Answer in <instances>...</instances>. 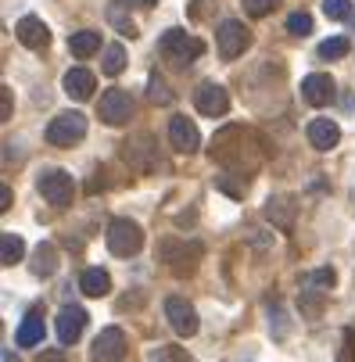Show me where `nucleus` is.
<instances>
[{
	"mask_svg": "<svg viewBox=\"0 0 355 362\" xmlns=\"http://www.w3.org/2000/svg\"><path fill=\"white\" fill-rule=\"evenodd\" d=\"M90 358L93 362H119V358H126V334L119 327H105L93 337Z\"/></svg>",
	"mask_w": 355,
	"mask_h": 362,
	"instance_id": "obj_7",
	"label": "nucleus"
},
{
	"mask_svg": "<svg viewBox=\"0 0 355 362\" xmlns=\"http://www.w3.org/2000/svg\"><path fill=\"white\" fill-rule=\"evenodd\" d=\"M122 8H126V0H115V4L108 8V18L115 22V29H119L122 36H129V40H133V36H136L140 29L133 25V18H126V15H122Z\"/></svg>",
	"mask_w": 355,
	"mask_h": 362,
	"instance_id": "obj_24",
	"label": "nucleus"
},
{
	"mask_svg": "<svg viewBox=\"0 0 355 362\" xmlns=\"http://www.w3.org/2000/svg\"><path fill=\"white\" fill-rule=\"evenodd\" d=\"M158 50H162V54H165L176 69H187L194 58L205 54V43L194 40V36H187V29H169V33H162Z\"/></svg>",
	"mask_w": 355,
	"mask_h": 362,
	"instance_id": "obj_1",
	"label": "nucleus"
},
{
	"mask_svg": "<svg viewBox=\"0 0 355 362\" xmlns=\"http://www.w3.org/2000/svg\"><path fill=\"white\" fill-rule=\"evenodd\" d=\"M144 247V230L133 219H112L108 226V251L119 258H133Z\"/></svg>",
	"mask_w": 355,
	"mask_h": 362,
	"instance_id": "obj_3",
	"label": "nucleus"
},
{
	"mask_svg": "<svg viewBox=\"0 0 355 362\" xmlns=\"http://www.w3.org/2000/svg\"><path fill=\"white\" fill-rule=\"evenodd\" d=\"M100 122H108V126H126L133 119V97L119 86L105 90V97H100V108H97Z\"/></svg>",
	"mask_w": 355,
	"mask_h": 362,
	"instance_id": "obj_5",
	"label": "nucleus"
},
{
	"mask_svg": "<svg viewBox=\"0 0 355 362\" xmlns=\"http://www.w3.org/2000/svg\"><path fill=\"white\" fill-rule=\"evenodd\" d=\"M83 136H86V115L79 112H65L47 126V144H54V147H72Z\"/></svg>",
	"mask_w": 355,
	"mask_h": 362,
	"instance_id": "obj_4",
	"label": "nucleus"
},
{
	"mask_svg": "<svg viewBox=\"0 0 355 362\" xmlns=\"http://www.w3.org/2000/svg\"><path fill=\"white\" fill-rule=\"evenodd\" d=\"M25 258V240L18 233H4L0 237V262L4 266H18Z\"/></svg>",
	"mask_w": 355,
	"mask_h": 362,
	"instance_id": "obj_20",
	"label": "nucleus"
},
{
	"mask_svg": "<svg viewBox=\"0 0 355 362\" xmlns=\"http://www.w3.org/2000/svg\"><path fill=\"white\" fill-rule=\"evenodd\" d=\"M337 362H351V330H344V348H341V358Z\"/></svg>",
	"mask_w": 355,
	"mask_h": 362,
	"instance_id": "obj_30",
	"label": "nucleus"
},
{
	"mask_svg": "<svg viewBox=\"0 0 355 362\" xmlns=\"http://www.w3.org/2000/svg\"><path fill=\"white\" fill-rule=\"evenodd\" d=\"M169 144L180 154H194L201 147V133H197V126L187 115H173V122H169Z\"/></svg>",
	"mask_w": 355,
	"mask_h": 362,
	"instance_id": "obj_9",
	"label": "nucleus"
},
{
	"mask_svg": "<svg viewBox=\"0 0 355 362\" xmlns=\"http://www.w3.org/2000/svg\"><path fill=\"white\" fill-rule=\"evenodd\" d=\"M100 69H105V76H119L126 69V50L119 43L105 47V62H100Z\"/></svg>",
	"mask_w": 355,
	"mask_h": 362,
	"instance_id": "obj_22",
	"label": "nucleus"
},
{
	"mask_svg": "<svg viewBox=\"0 0 355 362\" xmlns=\"http://www.w3.org/2000/svg\"><path fill=\"white\" fill-rule=\"evenodd\" d=\"M273 8H277V0H244V11L251 18H266Z\"/></svg>",
	"mask_w": 355,
	"mask_h": 362,
	"instance_id": "obj_28",
	"label": "nucleus"
},
{
	"mask_svg": "<svg viewBox=\"0 0 355 362\" xmlns=\"http://www.w3.org/2000/svg\"><path fill=\"white\" fill-rule=\"evenodd\" d=\"M36 190L43 194V201H50L54 209H69L76 197V183L65 169H43L36 176Z\"/></svg>",
	"mask_w": 355,
	"mask_h": 362,
	"instance_id": "obj_2",
	"label": "nucleus"
},
{
	"mask_svg": "<svg viewBox=\"0 0 355 362\" xmlns=\"http://www.w3.org/2000/svg\"><path fill=\"white\" fill-rule=\"evenodd\" d=\"M93 72L90 69H69L65 72V93L72 97V100H86V97H93Z\"/></svg>",
	"mask_w": 355,
	"mask_h": 362,
	"instance_id": "obj_16",
	"label": "nucleus"
},
{
	"mask_svg": "<svg viewBox=\"0 0 355 362\" xmlns=\"http://www.w3.org/2000/svg\"><path fill=\"white\" fill-rule=\"evenodd\" d=\"M216 43H219V54H223L226 62H233L237 54H244V47L251 43V33H248L237 18H226V22H219V29H216Z\"/></svg>",
	"mask_w": 355,
	"mask_h": 362,
	"instance_id": "obj_6",
	"label": "nucleus"
},
{
	"mask_svg": "<svg viewBox=\"0 0 355 362\" xmlns=\"http://www.w3.org/2000/svg\"><path fill=\"white\" fill-rule=\"evenodd\" d=\"M83 327H86V313H83L79 305H65L62 313H58V341H62V344L79 341Z\"/></svg>",
	"mask_w": 355,
	"mask_h": 362,
	"instance_id": "obj_13",
	"label": "nucleus"
},
{
	"mask_svg": "<svg viewBox=\"0 0 355 362\" xmlns=\"http://www.w3.org/2000/svg\"><path fill=\"white\" fill-rule=\"evenodd\" d=\"M147 97L155 100V105H169V100H173V90L165 86V79L151 76V83H147Z\"/></svg>",
	"mask_w": 355,
	"mask_h": 362,
	"instance_id": "obj_26",
	"label": "nucleus"
},
{
	"mask_svg": "<svg viewBox=\"0 0 355 362\" xmlns=\"http://www.w3.org/2000/svg\"><path fill=\"white\" fill-rule=\"evenodd\" d=\"M226 108H230V97H226V90L219 83H205L197 90V112L201 115L216 119V115H226Z\"/></svg>",
	"mask_w": 355,
	"mask_h": 362,
	"instance_id": "obj_12",
	"label": "nucleus"
},
{
	"mask_svg": "<svg viewBox=\"0 0 355 362\" xmlns=\"http://www.w3.org/2000/svg\"><path fill=\"white\" fill-rule=\"evenodd\" d=\"M15 36H18V43H22V47H29V50H43V47L50 43V29H47V25H43V18H36V15L18 18Z\"/></svg>",
	"mask_w": 355,
	"mask_h": 362,
	"instance_id": "obj_11",
	"label": "nucleus"
},
{
	"mask_svg": "<svg viewBox=\"0 0 355 362\" xmlns=\"http://www.w3.org/2000/svg\"><path fill=\"white\" fill-rule=\"evenodd\" d=\"M69 50H72L76 58H90V54H97V50H100V36L93 29H79V33L69 36Z\"/></svg>",
	"mask_w": 355,
	"mask_h": 362,
	"instance_id": "obj_19",
	"label": "nucleus"
},
{
	"mask_svg": "<svg viewBox=\"0 0 355 362\" xmlns=\"http://www.w3.org/2000/svg\"><path fill=\"white\" fill-rule=\"evenodd\" d=\"M0 119H11V90L4 86V115H0Z\"/></svg>",
	"mask_w": 355,
	"mask_h": 362,
	"instance_id": "obj_32",
	"label": "nucleus"
},
{
	"mask_svg": "<svg viewBox=\"0 0 355 362\" xmlns=\"http://www.w3.org/2000/svg\"><path fill=\"white\" fill-rule=\"evenodd\" d=\"M287 33H291V36H309V33H313V15L294 11V15L287 18Z\"/></svg>",
	"mask_w": 355,
	"mask_h": 362,
	"instance_id": "obj_25",
	"label": "nucleus"
},
{
	"mask_svg": "<svg viewBox=\"0 0 355 362\" xmlns=\"http://www.w3.org/2000/svg\"><path fill=\"white\" fill-rule=\"evenodd\" d=\"M40 362H65L62 351H40Z\"/></svg>",
	"mask_w": 355,
	"mask_h": 362,
	"instance_id": "obj_31",
	"label": "nucleus"
},
{
	"mask_svg": "<svg viewBox=\"0 0 355 362\" xmlns=\"http://www.w3.org/2000/svg\"><path fill=\"white\" fill-rule=\"evenodd\" d=\"M305 133H309V144H313L316 151H334L337 140H341V129H337V122H330V119H313Z\"/></svg>",
	"mask_w": 355,
	"mask_h": 362,
	"instance_id": "obj_14",
	"label": "nucleus"
},
{
	"mask_svg": "<svg viewBox=\"0 0 355 362\" xmlns=\"http://www.w3.org/2000/svg\"><path fill=\"white\" fill-rule=\"evenodd\" d=\"M33 258H36V262H33V273H36V276H50V273L58 269V251H54V244H40Z\"/></svg>",
	"mask_w": 355,
	"mask_h": 362,
	"instance_id": "obj_21",
	"label": "nucleus"
},
{
	"mask_svg": "<svg viewBox=\"0 0 355 362\" xmlns=\"http://www.w3.org/2000/svg\"><path fill=\"white\" fill-rule=\"evenodd\" d=\"M79 291H83L86 298H105V294L112 291V276H108L105 269H86V273L79 276Z\"/></svg>",
	"mask_w": 355,
	"mask_h": 362,
	"instance_id": "obj_17",
	"label": "nucleus"
},
{
	"mask_svg": "<svg viewBox=\"0 0 355 362\" xmlns=\"http://www.w3.org/2000/svg\"><path fill=\"white\" fill-rule=\"evenodd\" d=\"M262 216H266L273 226L291 230V226H294L298 209H294V201H291V197H269V201H266V209H262Z\"/></svg>",
	"mask_w": 355,
	"mask_h": 362,
	"instance_id": "obj_15",
	"label": "nucleus"
},
{
	"mask_svg": "<svg viewBox=\"0 0 355 362\" xmlns=\"http://www.w3.org/2000/svg\"><path fill=\"white\" fill-rule=\"evenodd\" d=\"M165 316H169V327L180 334V337H194L197 334V313L187 298H165Z\"/></svg>",
	"mask_w": 355,
	"mask_h": 362,
	"instance_id": "obj_8",
	"label": "nucleus"
},
{
	"mask_svg": "<svg viewBox=\"0 0 355 362\" xmlns=\"http://www.w3.org/2000/svg\"><path fill=\"white\" fill-rule=\"evenodd\" d=\"M15 341H18L22 348H36V344H43V316H40V313H29V316L22 320Z\"/></svg>",
	"mask_w": 355,
	"mask_h": 362,
	"instance_id": "obj_18",
	"label": "nucleus"
},
{
	"mask_svg": "<svg viewBox=\"0 0 355 362\" xmlns=\"http://www.w3.org/2000/svg\"><path fill=\"white\" fill-rule=\"evenodd\" d=\"M348 50H351V43H348L344 36H330V40L320 43V58H323V62H334V58H344Z\"/></svg>",
	"mask_w": 355,
	"mask_h": 362,
	"instance_id": "obj_23",
	"label": "nucleus"
},
{
	"mask_svg": "<svg viewBox=\"0 0 355 362\" xmlns=\"http://www.w3.org/2000/svg\"><path fill=\"white\" fill-rule=\"evenodd\" d=\"M11 209V187L4 183V187H0V212H8Z\"/></svg>",
	"mask_w": 355,
	"mask_h": 362,
	"instance_id": "obj_29",
	"label": "nucleus"
},
{
	"mask_svg": "<svg viewBox=\"0 0 355 362\" xmlns=\"http://www.w3.org/2000/svg\"><path fill=\"white\" fill-rule=\"evenodd\" d=\"M323 15L327 18H348L351 15V0H323Z\"/></svg>",
	"mask_w": 355,
	"mask_h": 362,
	"instance_id": "obj_27",
	"label": "nucleus"
},
{
	"mask_svg": "<svg viewBox=\"0 0 355 362\" xmlns=\"http://www.w3.org/2000/svg\"><path fill=\"white\" fill-rule=\"evenodd\" d=\"M334 93H337V90H334V79H330V76H323V72H313V76L301 79V97H305L313 108L330 105Z\"/></svg>",
	"mask_w": 355,
	"mask_h": 362,
	"instance_id": "obj_10",
	"label": "nucleus"
}]
</instances>
